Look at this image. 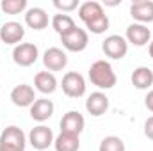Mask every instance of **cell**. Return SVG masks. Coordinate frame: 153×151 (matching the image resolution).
I'll list each match as a JSON object with an SVG mask.
<instances>
[{"mask_svg":"<svg viewBox=\"0 0 153 151\" xmlns=\"http://www.w3.org/2000/svg\"><path fill=\"white\" fill-rule=\"evenodd\" d=\"M89 80L98 89H112L117 82L114 70L107 61H96L89 68Z\"/></svg>","mask_w":153,"mask_h":151,"instance_id":"cell-1","label":"cell"},{"mask_svg":"<svg viewBox=\"0 0 153 151\" xmlns=\"http://www.w3.org/2000/svg\"><path fill=\"white\" fill-rule=\"evenodd\" d=\"M27 137L22 128L11 124L0 135V151H25Z\"/></svg>","mask_w":153,"mask_h":151,"instance_id":"cell-2","label":"cell"},{"mask_svg":"<svg viewBox=\"0 0 153 151\" xmlns=\"http://www.w3.org/2000/svg\"><path fill=\"white\" fill-rule=\"evenodd\" d=\"M38 57H39V50L34 43H20L13 50V61H14V64L22 66V68L32 66L38 61Z\"/></svg>","mask_w":153,"mask_h":151,"instance_id":"cell-3","label":"cell"},{"mask_svg":"<svg viewBox=\"0 0 153 151\" xmlns=\"http://www.w3.org/2000/svg\"><path fill=\"white\" fill-rule=\"evenodd\" d=\"M61 87L68 98H80L85 94V78L76 71H68L62 76Z\"/></svg>","mask_w":153,"mask_h":151,"instance_id":"cell-4","label":"cell"},{"mask_svg":"<svg viewBox=\"0 0 153 151\" xmlns=\"http://www.w3.org/2000/svg\"><path fill=\"white\" fill-rule=\"evenodd\" d=\"M61 43L68 52H84L87 48V44H89V36H87V32L84 29L75 27L70 32L61 36Z\"/></svg>","mask_w":153,"mask_h":151,"instance_id":"cell-5","label":"cell"},{"mask_svg":"<svg viewBox=\"0 0 153 151\" xmlns=\"http://www.w3.org/2000/svg\"><path fill=\"white\" fill-rule=\"evenodd\" d=\"M102 50H103V53L109 59L121 61L128 53V43H126V39L123 38V36L112 34V36L105 38V41L102 43Z\"/></svg>","mask_w":153,"mask_h":151,"instance_id":"cell-6","label":"cell"},{"mask_svg":"<svg viewBox=\"0 0 153 151\" xmlns=\"http://www.w3.org/2000/svg\"><path fill=\"white\" fill-rule=\"evenodd\" d=\"M55 137H53V132L52 128L45 126V124H39V126H34L29 133V142L34 150L38 151H45L48 150L52 144H53Z\"/></svg>","mask_w":153,"mask_h":151,"instance_id":"cell-7","label":"cell"},{"mask_svg":"<svg viewBox=\"0 0 153 151\" xmlns=\"http://www.w3.org/2000/svg\"><path fill=\"white\" fill-rule=\"evenodd\" d=\"M43 64L50 73L52 71H61L68 66V55H66L64 50H61L57 46H52L43 53Z\"/></svg>","mask_w":153,"mask_h":151,"instance_id":"cell-8","label":"cell"},{"mask_svg":"<svg viewBox=\"0 0 153 151\" xmlns=\"http://www.w3.org/2000/svg\"><path fill=\"white\" fill-rule=\"evenodd\" d=\"M84 126H85V119L78 110H70L61 119V133L80 135L84 132Z\"/></svg>","mask_w":153,"mask_h":151,"instance_id":"cell-9","label":"cell"},{"mask_svg":"<svg viewBox=\"0 0 153 151\" xmlns=\"http://www.w3.org/2000/svg\"><path fill=\"white\" fill-rule=\"evenodd\" d=\"M25 38V29L18 21H5L0 27V39L5 44H20L22 39Z\"/></svg>","mask_w":153,"mask_h":151,"instance_id":"cell-10","label":"cell"},{"mask_svg":"<svg viewBox=\"0 0 153 151\" xmlns=\"http://www.w3.org/2000/svg\"><path fill=\"white\" fill-rule=\"evenodd\" d=\"M36 93L34 87L29 84H20L11 91V101L16 107H32V103L36 101Z\"/></svg>","mask_w":153,"mask_h":151,"instance_id":"cell-11","label":"cell"},{"mask_svg":"<svg viewBox=\"0 0 153 151\" xmlns=\"http://www.w3.org/2000/svg\"><path fill=\"white\" fill-rule=\"evenodd\" d=\"M130 16L137 23H152L153 21V0H135L130 5Z\"/></svg>","mask_w":153,"mask_h":151,"instance_id":"cell-12","label":"cell"},{"mask_svg":"<svg viewBox=\"0 0 153 151\" xmlns=\"http://www.w3.org/2000/svg\"><path fill=\"white\" fill-rule=\"evenodd\" d=\"M85 110L91 114L93 117H100L109 110V98L105 93L102 91H96V93H91L85 100Z\"/></svg>","mask_w":153,"mask_h":151,"instance_id":"cell-13","label":"cell"},{"mask_svg":"<svg viewBox=\"0 0 153 151\" xmlns=\"http://www.w3.org/2000/svg\"><path fill=\"white\" fill-rule=\"evenodd\" d=\"M126 43L134 44V46H144L150 43L152 39V32L146 25L143 23H132L126 27Z\"/></svg>","mask_w":153,"mask_h":151,"instance_id":"cell-14","label":"cell"},{"mask_svg":"<svg viewBox=\"0 0 153 151\" xmlns=\"http://www.w3.org/2000/svg\"><path fill=\"white\" fill-rule=\"evenodd\" d=\"M53 110H55V105H53L52 100H48V98H38L32 103V107H30V117L34 121H38V123H43V121H46V119L52 117Z\"/></svg>","mask_w":153,"mask_h":151,"instance_id":"cell-15","label":"cell"},{"mask_svg":"<svg viewBox=\"0 0 153 151\" xmlns=\"http://www.w3.org/2000/svg\"><path fill=\"white\" fill-rule=\"evenodd\" d=\"M25 23L34 30H43L48 27V14L41 7H30L25 13Z\"/></svg>","mask_w":153,"mask_h":151,"instance_id":"cell-16","label":"cell"},{"mask_svg":"<svg viewBox=\"0 0 153 151\" xmlns=\"http://www.w3.org/2000/svg\"><path fill=\"white\" fill-rule=\"evenodd\" d=\"M102 14H105L103 5H102L100 2H94V0H87V2H84V4H80V7H78V18H80L85 25H87L89 21H93L94 18L102 16Z\"/></svg>","mask_w":153,"mask_h":151,"instance_id":"cell-17","label":"cell"},{"mask_svg":"<svg viewBox=\"0 0 153 151\" xmlns=\"http://www.w3.org/2000/svg\"><path fill=\"white\" fill-rule=\"evenodd\" d=\"M132 85L139 91H144V89H150L153 85V71L146 66H139L132 71Z\"/></svg>","mask_w":153,"mask_h":151,"instance_id":"cell-18","label":"cell"},{"mask_svg":"<svg viewBox=\"0 0 153 151\" xmlns=\"http://www.w3.org/2000/svg\"><path fill=\"white\" fill-rule=\"evenodd\" d=\"M34 87L43 94H52L57 89V78L50 71H39L34 76Z\"/></svg>","mask_w":153,"mask_h":151,"instance_id":"cell-19","label":"cell"},{"mask_svg":"<svg viewBox=\"0 0 153 151\" xmlns=\"http://www.w3.org/2000/svg\"><path fill=\"white\" fill-rule=\"evenodd\" d=\"M55 151H78L80 150V139L78 135L71 133H59L53 141Z\"/></svg>","mask_w":153,"mask_h":151,"instance_id":"cell-20","label":"cell"},{"mask_svg":"<svg viewBox=\"0 0 153 151\" xmlns=\"http://www.w3.org/2000/svg\"><path fill=\"white\" fill-rule=\"evenodd\" d=\"M52 27H53V30L59 34V36H62V34H66V32H70L71 29H75V20L70 16V14H64V13H59V14H55L53 18H52Z\"/></svg>","mask_w":153,"mask_h":151,"instance_id":"cell-21","label":"cell"},{"mask_svg":"<svg viewBox=\"0 0 153 151\" xmlns=\"http://www.w3.org/2000/svg\"><path fill=\"white\" fill-rule=\"evenodd\" d=\"M0 9L5 14H20L27 9V0H2Z\"/></svg>","mask_w":153,"mask_h":151,"instance_id":"cell-22","label":"cell"},{"mask_svg":"<svg viewBox=\"0 0 153 151\" xmlns=\"http://www.w3.org/2000/svg\"><path fill=\"white\" fill-rule=\"evenodd\" d=\"M98 151H125V142L116 135H109L100 142Z\"/></svg>","mask_w":153,"mask_h":151,"instance_id":"cell-23","label":"cell"},{"mask_svg":"<svg viewBox=\"0 0 153 151\" xmlns=\"http://www.w3.org/2000/svg\"><path fill=\"white\" fill-rule=\"evenodd\" d=\"M85 27H87V30H89L91 34L100 36V34H103V32L109 29V16H107V14H102V16L94 18L93 21H89Z\"/></svg>","mask_w":153,"mask_h":151,"instance_id":"cell-24","label":"cell"},{"mask_svg":"<svg viewBox=\"0 0 153 151\" xmlns=\"http://www.w3.org/2000/svg\"><path fill=\"white\" fill-rule=\"evenodd\" d=\"M53 5L62 13H70L80 7V2L78 0H53Z\"/></svg>","mask_w":153,"mask_h":151,"instance_id":"cell-25","label":"cell"},{"mask_svg":"<svg viewBox=\"0 0 153 151\" xmlns=\"http://www.w3.org/2000/svg\"><path fill=\"white\" fill-rule=\"evenodd\" d=\"M144 135H146L150 141H153V115L144 121Z\"/></svg>","mask_w":153,"mask_h":151,"instance_id":"cell-26","label":"cell"},{"mask_svg":"<svg viewBox=\"0 0 153 151\" xmlns=\"http://www.w3.org/2000/svg\"><path fill=\"white\" fill-rule=\"evenodd\" d=\"M144 105H146V109H148L150 112H153V89L146 94V98H144Z\"/></svg>","mask_w":153,"mask_h":151,"instance_id":"cell-27","label":"cell"},{"mask_svg":"<svg viewBox=\"0 0 153 151\" xmlns=\"http://www.w3.org/2000/svg\"><path fill=\"white\" fill-rule=\"evenodd\" d=\"M148 52H150V57L153 59V41L150 43V46H148Z\"/></svg>","mask_w":153,"mask_h":151,"instance_id":"cell-28","label":"cell"}]
</instances>
